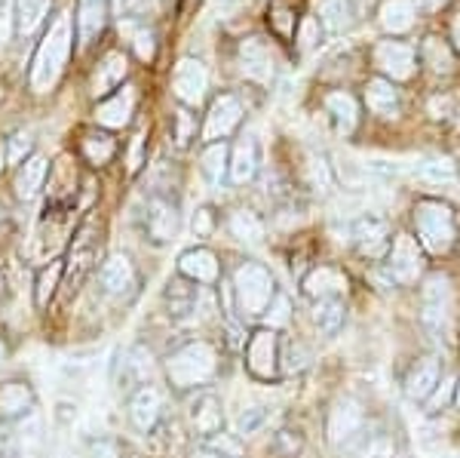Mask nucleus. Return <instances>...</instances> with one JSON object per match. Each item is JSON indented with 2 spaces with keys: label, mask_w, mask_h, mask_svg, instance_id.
I'll return each mask as SVG.
<instances>
[{
  "label": "nucleus",
  "mask_w": 460,
  "mask_h": 458,
  "mask_svg": "<svg viewBox=\"0 0 460 458\" xmlns=\"http://www.w3.org/2000/svg\"><path fill=\"white\" fill-rule=\"evenodd\" d=\"M325 111H329L332 123H335L338 132H344V136H350L356 130V102L350 93H329V99H325Z\"/></svg>",
  "instance_id": "nucleus-32"
},
{
  "label": "nucleus",
  "mask_w": 460,
  "mask_h": 458,
  "mask_svg": "<svg viewBox=\"0 0 460 458\" xmlns=\"http://www.w3.org/2000/svg\"><path fill=\"white\" fill-rule=\"evenodd\" d=\"M455 375H445V379H439V385H436L433 394L427 397V412H439L445 409V403L451 400V394H455Z\"/></svg>",
  "instance_id": "nucleus-44"
},
{
  "label": "nucleus",
  "mask_w": 460,
  "mask_h": 458,
  "mask_svg": "<svg viewBox=\"0 0 460 458\" xmlns=\"http://www.w3.org/2000/svg\"><path fill=\"white\" fill-rule=\"evenodd\" d=\"M362 425H366L362 406L350 400V397H344V400H338L329 412V427H325V431H329V443L338 449L347 446V443H353L359 437Z\"/></svg>",
  "instance_id": "nucleus-9"
},
{
  "label": "nucleus",
  "mask_w": 460,
  "mask_h": 458,
  "mask_svg": "<svg viewBox=\"0 0 460 458\" xmlns=\"http://www.w3.org/2000/svg\"><path fill=\"white\" fill-rule=\"evenodd\" d=\"M49 13V0H16V19L22 34H34Z\"/></svg>",
  "instance_id": "nucleus-34"
},
{
  "label": "nucleus",
  "mask_w": 460,
  "mask_h": 458,
  "mask_svg": "<svg viewBox=\"0 0 460 458\" xmlns=\"http://www.w3.org/2000/svg\"><path fill=\"white\" fill-rule=\"evenodd\" d=\"M206 90H209V74H206V65L199 58H181L175 65L172 74V93L178 95V102L197 108L203 102Z\"/></svg>",
  "instance_id": "nucleus-7"
},
{
  "label": "nucleus",
  "mask_w": 460,
  "mask_h": 458,
  "mask_svg": "<svg viewBox=\"0 0 460 458\" xmlns=\"http://www.w3.org/2000/svg\"><path fill=\"white\" fill-rule=\"evenodd\" d=\"M246 4L249 0H215V10H218L221 19H227V16H234V13H240Z\"/></svg>",
  "instance_id": "nucleus-51"
},
{
  "label": "nucleus",
  "mask_w": 460,
  "mask_h": 458,
  "mask_svg": "<svg viewBox=\"0 0 460 458\" xmlns=\"http://www.w3.org/2000/svg\"><path fill=\"white\" fill-rule=\"evenodd\" d=\"M439 379H442L439 360H436V357L418 360V364L411 366V373H408V379H405V394H408V400H414V403L427 400V397L436 391V385H439Z\"/></svg>",
  "instance_id": "nucleus-17"
},
{
  "label": "nucleus",
  "mask_w": 460,
  "mask_h": 458,
  "mask_svg": "<svg viewBox=\"0 0 460 458\" xmlns=\"http://www.w3.org/2000/svg\"><path fill=\"white\" fill-rule=\"evenodd\" d=\"M353 240L359 243V249L366 256H377L387 243V219L377 212H366L353 221Z\"/></svg>",
  "instance_id": "nucleus-18"
},
{
  "label": "nucleus",
  "mask_w": 460,
  "mask_h": 458,
  "mask_svg": "<svg viewBox=\"0 0 460 458\" xmlns=\"http://www.w3.org/2000/svg\"><path fill=\"white\" fill-rule=\"evenodd\" d=\"M160 416H163V391L157 385H142L132 394V400H129V422L136 425V431H142V434H151L154 427H157L160 422Z\"/></svg>",
  "instance_id": "nucleus-12"
},
{
  "label": "nucleus",
  "mask_w": 460,
  "mask_h": 458,
  "mask_svg": "<svg viewBox=\"0 0 460 458\" xmlns=\"http://www.w3.org/2000/svg\"><path fill=\"white\" fill-rule=\"evenodd\" d=\"M199 458H221V455H212V453H209V455H199Z\"/></svg>",
  "instance_id": "nucleus-59"
},
{
  "label": "nucleus",
  "mask_w": 460,
  "mask_h": 458,
  "mask_svg": "<svg viewBox=\"0 0 460 458\" xmlns=\"http://www.w3.org/2000/svg\"><path fill=\"white\" fill-rule=\"evenodd\" d=\"M136 53L142 56V58L154 56V34L151 31H138L136 34Z\"/></svg>",
  "instance_id": "nucleus-50"
},
{
  "label": "nucleus",
  "mask_w": 460,
  "mask_h": 458,
  "mask_svg": "<svg viewBox=\"0 0 460 458\" xmlns=\"http://www.w3.org/2000/svg\"><path fill=\"white\" fill-rule=\"evenodd\" d=\"M344 320H347V308L341 299H316L314 305V323L323 336H338L344 329Z\"/></svg>",
  "instance_id": "nucleus-29"
},
{
  "label": "nucleus",
  "mask_w": 460,
  "mask_h": 458,
  "mask_svg": "<svg viewBox=\"0 0 460 458\" xmlns=\"http://www.w3.org/2000/svg\"><path fill=\"white\" fill-rule=\"evenodd\" d=\"M34 394L25 382H6L0 385V418H19L31 412Z\"/></svg>",
  "instance_id": "nucleus-28"
},
{
  "label": "nucleus",
  "mask_w": 460,
  "mask_h": 458,
  "mask_svg": "<svg viewBox=\"0 0 460 458\" xmlns=\"http://www.w3.org/2000/svg\"><path fill=\"white\" fill-rule=\"evenodd\" d=\"M246 366L255 379L273 382L279 375V336L277 329H258L246 345Z\"/></svg>",
  "instance_id": "nucleus-6"
},
{
  "label": "nucleus",
  "mask_w": 460,
  "mask_h": 458,
  "mask_svg": "<svg viewBox=\"0 0 460 458\" xmlns=\"http://www.w3.org/2000/svg\"><path fill=\"white\" fill-rule=\"evenodd\" d=\"M304 357H307V351H304V348H301V345H298V348H295V345H288V357H286V369H301L304 364H307V360H304Z\"/></svg>",
  "instance_id": "nucleus-52"
},
{
  "label": "nucleus",
  "mask_w": 460,
  "mask_h": 458,
  "mask_svg": "<svg viewBox=\"0 0 460 458\" xmlns=\"http://www.w3.org/2000/svg\"><path fill=\"white\" fill-rule=\"evenodd\" d=\"M151 373H154L151 351L142 348V345H136V348H129V351L123 354V364H120V375H117V382H120V388L147 385Z\"/></svg>",
  "instance_id": "nucleus-23"
},
{
  "label": "nucleus",
  "mask_w": 460,
  "mask_h": 458,
  "mask_svg": "<svg viewBox=\"0 0 460 458\" xmlns=\"http://www.w3.org/2000/svg\"><path fill=\"white\" fill-rule=\"evenodd\" d=\"M99 286L114 299H126V295L136 292V268H132V258L123 253H114L102 265L99 271Z\"/></svg>",
  "instance_id": "nucleus-13"
},
{
  "label": "nucleus",
  "mask_w": 460,
  "mask_h": 458,
  "mask_svg": "<svg viewBox=\"0 0 460 458\" xmlns=\"http://www.w3.org/2000/svg\"><path fill=\"white\" fill-rule=\"evenodd\" d=\"M304 292L310 295V299H341V295L347 292V277L341 274V271L329 268V265H323V268H314L307 277H304Z\"/></svg>",
  "instance_id": "nucleus-20"
},
{
  "label": "nucleus",
  "mask_w": 460,
  "mask_h": 458,
  "mask_svg": "<svg viewBox=\"0 0 460 458\" xmlns=\"http://www.w3.org/2000/svg\"><path fill=\"white\" fill-rule=\"evenodd\" d=\"M108 22V0H80L77 6V37L80 47H89Z\"/></svg>",
  "instance_id": "nucleus-22"
},
{
  "label": "nucleus",
  "mask_w": 460,
  "mask_h": 458,
  "mask_svg": "<svg viewBox=\"0 0 460 458\" xmlns=\"http://www.w3.org/2000/svg\"><path fill=\"white\" fill-rule=\"evenodd\" d=\"M375 65L393 80H408L414 74V49L399 40H384L375 49Z\"/></svg>",
  "instance_id": "nucleus-15"
},
{
  "label": "nucleus",
  "mask_w": 460,
  "mask_h": 458,
  "mask_svg": "<svg viewBox=\"0 0 460 458\" xmlns=\"http://www.w3.org/2000/svg\"><path fill=\"white\" fill-rule=\"evenodd\" d=\"M178 228H181V212L172 201L166 197H154L147 203V234H151L157 243H169L175 240Z\"/></svg>",
  "instance_id": "nucleus-14"
},
{
  "label": "nucleus",
  "mask_w": 460,
  "mask_h": 458,
  "mask_svg": "<svg viewBox=\"0 0 460 458\" xmlns=\"http://www.w3.org/2000/svg\"><path fill=\"white\" fill-rule=\"evenodd\" d=\"M356 13H359L356 0H319V19H323V25L335 34L344 31V28H350Z\"/></svg>",
  "instance_id": "nucleus-30"
},
{
  "label": "nucleus",
  "mask_w": 460,
  "mask_h": 458,
  "mask_svg": "<svg viewBox=\"0 0 460 458\" xmlns=\"http://www.w3.org/2000/svg\"><path fill=\"white\" fill-rule=\"evenodd\" d=\"M451 34H455V47L460 49V13L455 16V25H451Z\"/></svg>",
  "instance_id": "nucleus-55"
},
{
  "label": "nucleus",
  "mask_w": 460,
  "mask_h": 458,
  "mask_svg": "<svg viewBox=\"0 0 460 458\" xmlns=\"http://www.w3.org/2000/svg\"><path fill=\"white\" fill-rule=\"evenodd\" d=\"M457 403H460V385H457Z\"/></svg>",
  "instance_id": "nucleus-60"
},
{
  "label": "nucleus",
  "mask_w": 460,
  "mask_h": 458,
  "mask_svg": "<svg viewBox=\"0 0 460 458\" xmlns=\"http://www.w3.org/2000/svg\"><path fill=\"white\" fill-rule=\"evenodd\" d=\"M366 105L368 111H375L377 117H384V121H393V117L399 114V93L393 90L390 80L375 77L366 84Z\"/></svg>",
  "instance_id": "nucleus-26"
},
{
  "label": "nucleus",
  "mask_w": 460,
  "mask_h": 458,
  "mask_svg": "<svg viewBox=\"0 0 460 458\" xmlns=\"http://www.w3.org/2000/svg\"><path fill=\"white\" fill-rule=\"evenodd\" d=\"M215 373H218V354H215L209 342H188L169 354V360H166L169 385L178 391L209 385L215 379Z\"/></svg>",
  "instance_id": "nucleus-2"
},
{
  "label": "nucleus",
  "mask_w": 460,
  "mask_h": 458,
  "mask_svg": "<svg viewBox=\"0 0 460 458\" xmlns=\"http://www.w3.org/2000/svg\"><path fill=\"white\" fill-rule=\"evenodd\" d=\"M427 4H429V6H439V4H445V0H427Z\"/></svg>",
  "instance_id": "nucleus-58"
},
{
  "label": "nucleus",
  "mask_w": 460,
  "mask_h": 458,
  "mask_svg": "<svg viewBox=\"0 0 460 458\" xmlns=\"http://www.w3.org/2000/svg\"><path fill=\"white\" fill-rule=\"evenodd\" d=\"M178 271H181V277H188L190 283H215L221 274V265H218V258H215L212 249H203V247H197V249H188L181 258H178Z\"/></svg>",
  "instance_id": "nucleus-16"
},
{
  "label": "nucleus",
  "mask_w": 460,
  "mask_h": 458,
  "mask_svg": "<svg viewBox=\"0 0 460 458\" xmlns=\"http://www.w3.org/2000/svg\"><path fill=\"white\" fill-rule=\"evenodd\" d=\"M230 234L243 243H258L264 238V221L252 210H236L234 216H230Z\"/></svg>",
  "instance_id": "nucleus-33"
},
{
  "label": "nucleus",
  "mask_w": 460,
  "mask_h": 458,
  "mask_svg": "<svg viewBox=\"0 0 460 458\" xmlns=\"http://www.w3.org/2000/svg\"><path fill=\"white\" fill-rule=\"evenodd\" d=\"M188 422L199 434V437L209 440V437H215V434L225 431V406H221V400L215 394L203 391V394L190 397V403H188Z\"/></svg>",
  "instance_id": "nucleus-10"
},
{
  "label": "nucleus",
  "mask_w": 460,
  "mask_h": 458,
  "mask_svg": "<svg viewBox=\"0 0 460 458\" xmlns=\"http://www.w3.org/2000/svg\"><path fill=\"white\" fill-rule=\"evenodd\" d=\"M28 151H31V136H28V132H16V136L10 139V145H6V160H10V164H22Z\"/></svg>",
  "instance_id": "nucleus-45"
},
{
  "label": "nucleus",
  "mask_w": 460,
  "mask_h": 458,
  "mask_svg": "<svg viewBox=\"0 0 460 458\" xmlns=\"http://www.w3.org/2000/svg\"><path fill=\"white\" fill-rule=\"evenodd\" d=\"M126 77V56L123 53H108L105 58L99 62V68L93 74V95L99 99V95H108L111 90H117V86L123 84Z\"/></svg>",
  "instance_id": "nucleus-27"
},
{
  "label": "nucleus",
  "mask_w": 460,
  "mask_h": 458,
  "mask_svg": "<svg viewBox=\"0 0 460 458\" xmlns=\"http://www.w3.org/2000/svg\"><path fill=\"white\" fill-rule=\"evenodd\" d=\"M166 301H169V308H172V317H188L190 311H197V290L194 286H181V283H169V290H166Z\"/></svg>",
  "instance_id": "nucleus-38"
},
{
  "label": "nucleus",
  "mask_w": 460,
  "mask_h": 458,
  "mask_svg": "<svg viewBox=\"0 0 460 458\" xmlns=\"http://www.w3.org/2000/svg\"><path fill=\"white\" fill-rule=\"evenodd\" d=\"M381 25L390 34H402L414 25V0H384Z\"/></svg>",
  "instance_id": "nucleus-31"
},
{
  "label": "nucleus",
  "mask_w": 460,
  "mask_h": 458,
  "mask_svg": "<svg viewBox=\"0 0 460 458\" xmlns=\"http://www.w3.org/2000/svg\"><path fill=\"white\" fill-rule=\"evenodd\" d=\"M227 166H230L227 145L225 142H212L203 151V173H206V179H209L212 184H221V182H225Z\"/></svg>",
  "instance_id": "nucleus-36"
},
{
  "label": "nucleus",
  "mask_w": 460,
  "mask_h": 458,
  "mask_svg": "<svg viewBox=\"0 0 460 458\" xmlns=\"http://www.w3.org/2000/svg\"><path fill=\"white\" fill-rule=\"evenodd\" d=\"M310 179H314V184L319 191H325L329 188V182H332V175H329V166H325V160L323 157H310Z\"/></svg>",
  "instance_id": "nucleus-46"
},
{
  "label": "nucleus",
  "mask_w": 460,
  "mask_h": 458,
  "mask_svg": "<svg viewBox=\"0 0 460 458\" xmlns=\"http://www.w3.org/2000/svg\"><path fill=\"white\" fill-rule=\"evenodd\" d=\"M414 221H418V238L429 249V253L442 256L455 243V216L448 206L442 203H420L414 210Z\"/></svg>",
  "instance_id": "nucleus-4"
},
{
  "label": "nucleus",
  "mask_w": 460,
  "mask_h": 458,
  "mask_svg": "<svg viewBox=\"0 0 460 458\" xmlns=\"http://www.w3.org/2000/svg\"><path fill=\"white\" fill-rule=\"evenodd\" d=\"M4 357H6V348H4V342H0V364H4Z\"/></svg>",
  "instance_id": "nucleus-56"
},
{
  "label": "nucleus",
  "mask_w": 460,
  "mask_h": 458,
  "mask_svg": "<svg viewBox=\"0 0 460 458\" xmlns=\"http://www.w3.org/2000/svg\"><path fill=\"white\" fill-rule=\"evenodd\" d=\"M451 314V280L445 274H429L420 286V320L429 332H442Z\"/></svg>",
  "instance_id": "nucleus-5"
},
{
  "label": "nucleus",
  "mask_w": 460,
  "mask_h": 458,
  "mask_svg": "<svg viewBox=\"0 0 460 458\" xmlns=\"http://www.w3.org/2000/svg\"><path fill=\"white\" fill-rule=\"evenodd\" d=\"M243 117V105L236 95H218L215 99V105L209 108V114H206V123H203V139L206 142H225L230 132L236 130V123H240Z\"/></svg>",
  "instance_id": "nucleus-11"
},
{
  "label": "nucleus",
  "mask_w": 460,
  "mask_h": 458,
  "mask_svg": "<svg viewBox=\"0 0 460 458\" xmlns=\"http://www.w3.org/2000/svg\"><path fill=\"white\" fill-rule=\"evenodd\" d=\"M132 111H136V90L123 86V93H117L114 99L102 102V105L95 108V121H99L102 127L120 130L132 121Z\"/></svg>",
  "instance_id": "nucleus-21"
},
{
  "label": "nucleus",
  "mask_w": 460,
  "mask_h": 458,
  "mask_svg": "<svg viewBox=\"0 0 460 458\" xmlns=\"http://www.w3.org/2000/svg\"><path fill=\"white\" fill-rule=\"evenodd\" d=\"M10 34H13V22L6 16V10H0V47L10 40Z\"/></svg>",
  "instance_id": "nucleus-53"
},
{
  "label": "nucleus",
  "mask_w": 460,
  "mask_h": 458,
  "mask_svg": "<svg viewBox=\"0 0 460 458\" xmlns=\"http://www.w3.org/2000/svg\"><path fill=\"white\" fill-rule=\"evenodd\" d=\"M424 56H427V62L433 65V71H451V53L445 49L442 40H436V37H429L424 43Z\"/></svg>",
  "instance_id": "nucleus-43"
},
{
  "label": "nucleus",
  "mask_w": 460,
  "mask_h": 458,
  "mask_svg": "<svg viewBox=\"0 0 460 458\" xmlns=\"http://www.w3.org/2000/svg\"><path fill=\"white\" fill-rule=\"evenodd\" d=\"M267 418H270V409H267V406H249V409H243L240 418H236L240 437H252V434H258L267 425Z\"/></svg>",
  "instance_id": "nucleus-41"
},
{
  "label": "nucleus",
  "mask_w": 460,
  "mask_h": 458,
  "mask_svg": "<svg viewBox=\"0 0 460 458\" xmlns=\"http://www.w3.org/2000/svg\"><path fill=\"white\" fill-rule=\"evenodd\" d=\"M212 228H215V221H212V210H197V216H194V234L197 238H209L212 234Z\"/></svg>",
  "instance_id": "nucleus-47"
},
{
  "label": "nucleus",
  "mask_w": 460,
  "mask_h": 458,
  "mask_svg": "<svg viewBox=\"0 0 460 458\" xmlns=\"http://www.w3.org/2000/svg\"><path fill=\"white\" fill-rule=\"evenodd\" d=\"M93 458H120V449H117V443H111V440H95Z\"/></svg>",
  "instance_id": "nucleus-49"
},
{
  "label": "nucleus",
  "mask_w": 460,
  "mask_h": 458,
  "mask_svg": "<svg viewBox=\"0 0 460 458\" xmlns=\"http://www.w3.org/2000/svg\"><path fill=\"white\" fill-rule=\"evenodd\" d=\"M4 221H6V210L0 206V225H4Z\"/></svg>",
  "instance_id": "nucleus-57"
},
{
  "label": "nucleus",
  "mask_w": 460,
  "mask_h": 458,
  "mask_svg": "<svg viewBox=\"0 0 460 458\" xmlns=\"http://www.w3.org/2000/svg\"><path fill=\"white\" fill-rule=\"evenodd\" d=\"M71 19L68 13L56 16V22L49 25L47 37L40 40L34 53V65H31V90L34 93H47L56 86V80L62 77V68L68 62L71 53Z\"/></svg>",
  "instance_id": "nucleus-1"
},
{
  "label": "nucleus",
  "mask_w": 460,
  "mask_h": 458,
  "mask_svg": "<svg viewBox=\"0 0 460 458\" xmlns=\"http://www.w3.org/2000/svg\"><path fill=\"white\" fill-rule=\"evenodd\" d=\"M418 175H420V182L442 188V184H451L457 179V169L448 157H433V160H424V164L418 166Z\"/></svg>",
  "instance_id": "nucleus-37"
},
{
  "label": "nucleus",
  "mask_w": 460,
  "mask_h": 458,
  "mask_svg": "<svg viewBox=\"0 0 460 458\" xmlns=\"http://www.w3.org/2000/svg\"><path fill=\"white\" fill-rule=\"evenodd\" d=\"M230 290H234V299L243 314L261 317L267 311V305L273 301V295H277V283H273L270 271H267L264 265L243 262L240 268L234 271Z\"/></svg>",
  "instance_id": "nucleus-3"
},
{
  "label": "nucleus",
  "mask_w": 460,
  "mask_h": 458,
  "mask_svg": "<svg viewBox=\"0 0 460 458\" xmlns=\"http://www.w3.org/2000/svg\"><path fill=\"white\" fill-rule=\"evenodd\" d=\"M356 458H396V443H393L390 434H372L359 446Z\"/></svg>",
  "instance_id": "nucleus-40"
},
{
  "label": "nucleus",
  "mask_w": 460,
  "mask_h": 458,
  "mask_svg": "<svg viewBox=\"0 0 460 458\" xmlns=\"http://www.w3.org/2000/svg\"><path fill=\"white\" fill-rule=\"evenodd\" d=\"M230 182L234 184H246L255 179L258 173V142L252 136H243L240 142H236L234 154H230Z\"/></svg>",
  "instance_id": "nucleus-25"
},
{
  "label": "nucleus",
  "mask_w": 460,
  "mask_h": 458,
  "mask_svg": "<svg viewBox=\"0 0 460 458\" xmlns=\"http://www.w3.org/2000/svg\"><path fill=\"white\" fill-rule=\"evenodd\" d=\"M420 268H424V258H420L418 243H414V238H408V234H399L387 256V277L393 283L408 286L418 280Z\"/></svg>",
  "instance_id": "nucleus-8"
},
{
  "label": "nucleus",
  "mask_w": 460,
  "mask_h": 458,
  "mask_svg": "<svg viewBox=\"0 0 460 458\" xmlns=\"http://www.w3.org/2000/svg\"><path fill=\"white\" fill-rule=\"evenodd\" d=\"M316 31H319V25H316V19L314 16H307L301 22V34H298V40H301V49H310L316 43Z\"/></svg>",
  "instance_id": "nucleus-48"
},
{
  "label": "nucleus",
  "mask_w": 460,
  "mask_h": 458,
  "mask_svg": "<svg viewBox=\"0 0 460 458\" xmlns=\"http://www.w3.org/2000/svg\"><path fill=\"white\" fill-rule=\"evenodd\" d=\"M277 28H279L283 34H288V13L283 10V6L277 10Z\"/></svg>",
  "instance_id": "nucleus-54"
},
{
  "label": "nucleus",
  "mask_w": 460,
  "mask_h": 458,
  "mask_svg": "<svg viewBox=\"0 0 460 458\" xmlns=\"http://www.w3.org/2000/svg\"><path fill=\"white\" fill-rule=\"evenodd\" d=\"M84 154L89 164H95V166L108 164V160L114 157V139L102 136V132H93V136L84 139Z\"/></svg>",
  "instance_id": "nucleus-39"
},
{
  "label": "nucleus",
  "mask_w": 460,
  "mask_h": 458,
  "mask_svg": "<svg viewBox=\"0 0 460 458\" xmlns=\"http://www.w3.org/2000/svg\"><path fill=\"white\" fill-rule=\"evenodd\" d=\"M261 317H264L267 329H279V327H286L288 317H292V301H288L283 292H277V295H273V301H270V305H267V311H264Z\"/></svg>",
  "instance_id": "nucleus-42"
},
{
  "label": "nucleus",
  "mask_w": 460,
  "mask_h": 458,
  "mask_svg": "<svg viewBox=\"0 0 460 458\" xmlns=\"http://www.w3.org/2000/svg\"><path fill=\"white\" fill-rule=\"evenodd\" d=\"M240 68H243V74H246L249 80H258V84L270 80L273 58H270L267 47L258 40V37H249V40L240 43Z\"/></svg>",
  "instance_id": "nucleus-19"
},
{
  "label": "nucleus",
  "mask_w": 460,
  "mask_h": 458,
  "mask_svg": "<svg viewBox=\"0 0 460 458\" xmlns=\"http://www.w3.org/2000/svg\"><path fill=\"white\" fill-rule=\"evenodd\" d=\"M62 271H65V265L58 262H49V265H43L40 268V274H37V286H34V301H37V308H47L49 305V299L56 295V286H58V280H62Z\"/></svg>",
  "instance_id": "nucleus-35"
},
{
  "label": "nucleus",
  "mask_w": 460,
  "mask_h": 458,
  "mask_svg": "<svg viewBox=\"0 0 460 458\" xmlns=\"http://www.w3.org/2000/svg\"><path fill=\"white\" fill-rule=\"evenodd\" d=\"M47 173H49V160L43 157V154H34V157L22 160L19 173H16V194H19V201H34L37 191H40L43 182H47Z\"/></svg>",
  "instance_id": "nucleus-24"
}]
</instances>
